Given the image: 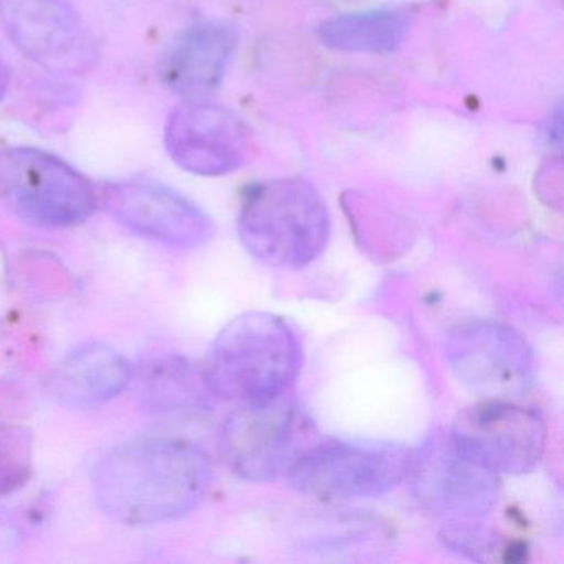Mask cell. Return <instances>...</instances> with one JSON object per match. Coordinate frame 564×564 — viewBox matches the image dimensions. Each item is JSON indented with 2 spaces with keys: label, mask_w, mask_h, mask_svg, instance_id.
<instances>
[{
  "label": "cell",
  "mask_w": 564,
  "mask_h": 564,
  "mask_svg": "<svg viewBox=\"0 0 564 564\" xmlns=\"http://www.w3.org/2000/svg\"><path fill=\"white\" fill-rule=\"evenodd\" d=\"M213 481L209 458L196 445L148 438L115 448L95 470L98 505L127 524H158L199 507Z\"/></svg>",
  "instance_id": "1"
},
{
  "label": "cell",
  "mask_w": 564,
  "mask_h": 564,
  "mask_svg": "<svg viewBox=\"0 0 564 564\" xmlns=\"http://www.w3.org/2000/svg\"><path fill=\"white\" fill-rule=\"evenodd\" d=\"M302 362L296 333L272 313L252 312L224 326L203 371L216 398L243 404L286 394Z\"/></svg>",
  "instance_id": "2"
},
{
  "label": "cell",
  "mask_w": 564,
  "mask_h": 564,
  "mask_svg": "<svg viewBox=\"0 0 564 564\" xmlns=\"http://www.w3.org/2000/svg\"><path fill=\"white\" fill-rule=\"evenodd\" d=\"M332 217L322 194L299 177L270 181L247 194L239 237L250 256L279 269H302L328 246Z\"/></svg>",
  "instance_id": "3"
},
{
  "label": "cell",
  "mask_w": 564,
  "mask_h": 564,
  "mask_svg": "<svg viewBox=\"0 0 564 564\" xmlns=\"http://www.w3.org/2000/svg\"><path fill=\"white\" fill-rule=\"evenodd\" d=\"M315 442L310 415L283 394L240 404L220 432V454L239 477L272 481L286 477Z\"/></svg>",
  "instance_id": "4"
},
{
  "label": "cell",
  "mask_w": 564,
  "mask_h": 564,
  "mask_svg": "<svg viewBox=\"0 0 564 564\" xmlns=\"http://www.w3.org/2000/svg\"><path fill=\"white\" fill-rule=\"evenodd\" d=\"M414 448L379 441H316L293 465L290 484L319 500L375 498L408 480Z\"/></svg>",
  "instance_id": "5"
},
{
  "label": "cell",
  "mask_w": 564,
  "mask_h": 564,
  "mask_svg": "<svg viewBox=\"0 0 564 564\" xmlns=\"http://www.w3.org/2000/svg\"><path fill=\"white\" fill-rule=\"evenodd\" d=\"M0 197L22 219L48 229L84 224L97 206L94 186L80 171L31 147L0 150Z\"/></svg>",
  "instance_id": "6"
},
{
  "label": "cell",
  "mask_w": 564,
  "mask_h": 564,
  "mask_svg": "<svg viewBox=\"0 0 564 564\" xmlns=\"http://www.w3.org/2000/svg\"><path fill=\"white\" fill-rule=\"evenodd\" d=\"M447 437L462 457L498 477L528 474L540 464L546 427L534 409L485 399L458 412Z\"/></svg>",
  "instance_id": "7"
},
{
  "label": "cell",
  "mask_w": 564,
  "mask_h": 564,
  "mask_svg": "<svg viewBox=\"0 0 564 564\" xmlns=\"http://www.w3.org/2000/svg\"><path fill=\"white\" fill-rule=\"evenodd\" d=\"M0 24L12 44L45 70L82 75L97 62L94 34L68 0H0Z\"/></svg>",
  "instance_id": "8"
},
{
  "label": "cell",
  "mask_w": 564,
  "mask_h": 564,
  "mask_svg": "<svg viewBox=\"0 0 564 564\" xmlns=\"http://www.w3.org/2000/svg\"><path fill=\"white\" fill-rule=\"evenodd\" d=\"M445 349L455 376L485 399L518 398L533 386V351L510 326L464 323L448 335Z\"/></svg>",
  "instance_id": "9"
},
{
  "label": "cell",
  "mask_w": 564,
  "mask_h": 564,
  "mask_svg": "<svg viewBox=\"0 0 564 564\" xmlns=\"http://www.w3.org/2000/svg\"><path fill=\"white\" fill-rule=\"evenodd\" d=\"M164 144L171 160L197 176H226L246 164L250 133L229 108L184 101L167 118Z\"/></svg>",
  "instance_id": "10"
},
{
  "label": "cell",
  "mask_w": 564,
  "mask_h": 564,
  "mask_svg": "<svg viewBox=\"0 0 564 564\" xmlns=\"http://www.w3.org/2000/svg\"><path fill=\"white\" fill-rule=\"evenodd\" d=\"M408 480L427 510L454 520L484 517L498 500L497 475L462 457L447 435H435L415 451Z\"/></svg>",
  "instance_id": "11"
},
{
  "label": "cell",
  "mask_w": 564,
  "mask_h": 564,
  "mask_svg": "<svg viewBox=\"0 0 564 564\" xmlns=\"http://www.w3.org/2000/svg\"><path fill=\"white\" fill-rule=\"evenodd\" d=\"M108 213L133 232L176 249H197L214 236L213 220L193 200L163 184L124 181L105 189Z\"/></svg>",
  "instance_id": "12"
},
{
  "label": "cell",
  "mask_w": 564,
  "mask_h": 564,
  "mask_svg": "<svg viewBox=\"0 0 564 564\" xmlns=\"http://www.w3.org/2000/svg\"><path fill=\"white\" fill-rule=\"evenodd\" d=\"M237 35L219 22L181 32L161 58L163 84L186 101L204 100L217 90L236 51Z\"/></svg>",
  "instance_id": "13"
},
{
  "label": "cell",
  "mask_w": 564,
  "mask_h": 564,
  "mask_svg": "<svg viewBox=\"0 0 564 564\" xmlns=\"http://www.w3.org/2000/svg\"><path fill=\"white\" fill-rule=\"evenodd\" d=\"M131 376L130 362L121 352L105 343H87L55 366L51 391L68 408H98L121 394Z\"/></svg>",
  "instance_id": "14"
},
{
  "label": "cell",
  "mask_w": 564,
  "mask_h": 564,
  "mask_svg": "<svg viewBox=\"0 0 564 564\" xmlns=\"http://www.w3.org/2000/svg\"><path fill=\"white\" fill-rule=\"evenodd\" d=\"M411 15L395 9L356 12L323 22L318 39L332 51L349 54H392L402 47Z\"/></svg>",
  "instance_id": "15"
},
{
  "label": "cell",
  "mask_w": 564,
  "mask_h": 564,
  "mask_svg": "<svg viewBox=\"0 0 564 564\" xmlns=\"http://www.w3.org/2000/svg\"><path fill=\"white\" fill-rule=\"evenodd\" d=\"M144 402L158 412H203L214 398L204 371L189 362L164 359L154 362L143 376Z\"/></svg>",
  "instance_id": "16"
},
{
  "label": "cell",
  "mask_w": 564,
  "mask_h": 564,
  "mask_svg": "<svg viewBox=\"0 0 564 564\" xmlns=\"http://www.w3.org/2000/svg\"><path fill=\"white\" fill-rule=\"evenodd\" d=\"M441 540L448 550L474 561L511 560L514 550L500 534L471 523H454L444 530Z\"/></svg>",
  "instance_id": "17"
},
{
  "label": "cell",
  "mask_w": 564,
  "mask_h": 564,
  "mask_svg": "<svg viewBox=\"0 0 564 564\" xmlns=\"http://www.w3.org/2000/svg\"><path fill=\"white\" fill-rule=\"evenodd\" d=\"M31 471V438L28 431L0 424V497L24 487Z\"/></svg>",
  "instance_id": "18"
},
{
  "label": "cell",
  "mask_w": 564,
  "mask_h": 564,
  "mask_svg": "<svg viewBox=\"0 0 564 564\" xmlns=\"http://www.w3.org/2000/svg\"><path fill=\"white\" fill-rule=\"evenodd\" d=\"M9 87H11V68L0 58V100H4Z\"/></svg>",
  "instance_id": "19"
}]
</instances>
